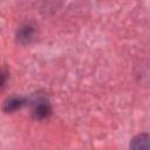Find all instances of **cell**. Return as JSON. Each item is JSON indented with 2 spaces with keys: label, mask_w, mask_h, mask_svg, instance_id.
<instances>
[{
  "label": "cell",
  "mask_w": 150,
  "mask_h": 150,
  "mask_svg": "<svg viewBox=\"0 0 150 150\" xmlns=\"http://www.w3.org/2000/svg\"><path fill=\"white\" fill-rule=\"evenodd\" d=\"M50 114V107L49 103L45 100H39L38 102L34 103V108H33V115L35 118H45Z\"/></svg>",
  "instance_id": "cell-1"
},
{
  "label": "cell",
  "mask_w": 150,
  "mask_h": 150,
  "mask_svg": "<svg viewBox=\"0 0 150 150\" xmlns=\"http://www.w3.org/2000/svg\"><path fill=\"white\" fill-rule=\"evenodd\" d=\"M130 150H150L149 135L148 134L137 135L130 143Z\"/></svg>",
  "instance_id": "cell-2"
},
{
  "label": "cell",
  "mask_w": 150,
  "mask_h": 150,
  "mask_svg": "<svg viewBox=\"0 0 150 150\" xmlns=\"http://www.w3.org/2000/svg\"><path fill=\"white\" fill-rule=\"evenodd\" d=\"M22 105H23V100H22V98L12 97V98H9V100H7V101L5 102L4 110L7 111V112H11V111H15V110L20 109Z\"/></svg>",
  "instance_id": "cell-3"
},
{
  "label": "cell",
  "mask_w": 150,
  "mask_h": 150,
  "mask_svg": "<svg viewBox=\"0 0 150 150\" xmlns=\"http://www.w3.org/2000/svg\"><path fill=\"white\" fill-rule=\"evenodd\" d=\"M6 79H7V73L4 71V70H1V71H0V87H2V86L5 84Z\"/></svg>",
  "instance_id": "cell-4"
}]
</instances>
